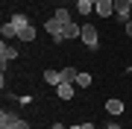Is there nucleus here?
<instances>
[{"instance_id": "nucleus-25", "label": "nucleus", "mask_w": 132, "mask_h": 129, "mask_svg": "<svg viewBox=\"0 0 132 129\" xmlns=\"http://www.w3.org/2000/svg\"><path fill=\"white\" fill-rule=\"evenodd\" d=\"M129 3H132V0H129Z\"/></svg>"}, {"instance_id": "nucleus-8", "label": "nucleus", "mask_w": 132, "mask_h": 129, "mask_svg": "<svg viewBox=\"0 0 132 129\" xmlns=\"http://www.w3.org/2000/svg\"><path fill=\"white\" fill-rule=\"evenodd\" d=\"M106 111H109L112 117L123 115V100H114V97H112V100H106Z\"/></svg>"}, {"instance_id": "nucleus-23", "label": "nucleus", "mask_w": 132, "mask_h": 129, "mask_svg": "<svg viewBox=\"0 0 132 129\" xmlns=\"http://www.w3.org/2000/svg\"><path fill=\"white\" fill-rule=\"evenodd\" d=\"M68 129H82V123H79V126H68Z\"/></svg>"}, {"instance_id": "nucleus-17", "label": "nucleus", "mask_w": 132, "mask_h": 129, "mask_svg": "<svg viewBox=\"0 0 132 129\" xmlns=\"http://www.w3.org/2000/svg\"><path fill=\"white\" fill-rule=\"evenodd\" d=\"M76 85H79V88H88L91 85V73H79V76H76Z\"/></svg>"}, {"instance_id": "nucleus-12", "label": "nucleus", "mask_w": 132, "mask_h": 129, "mask_svg": "<svg viewBox=\"0 0 132 129\" xmlns=\"http://www.w3.org/2000/svg\"><path fill=\"white\" fill-rule=\"evenodd\" d=\"M94 3L97 0H76V9H79V15H88V12H94Z\"/></svg>"}, {"instance_id": "nucleus-9", "label": "nucleus", "mask_w": 132, "mask_h": 129, "mask_svg": "<svg viewBox=\"0 0 132 129\" xmlns=\"http://www.w3.org/2000/svg\"><path fill=\"white\" fill-rule=\"evenodd\" d=\"M44 82H47V85H53V88L62 85V71H53V67H50V71H44Z\"/></svg>"}, {"instance_id": "nucleus-7", "label": "nucleus", "mask_w": 132, "mask_h": 129, "mask_svg": "<svg viewBox=\"0 0 132 129\" xmlns=\"http://www.w3.org/2000/svg\"><path fill=\"white\" fill-rule=\"evenodd\" d=\"M73 82H62V85H56V94H59V100H73Z\"/></svg>"}, {"instance_id": "nucleus-2", "label": "nucleus", "mask_w": 132, "mask_h": 129, "mask_svg": "<svg viewBox=\"0 0 132 129\" xmlns=\"http://www.w3.org/2000/svg\"><path fill=\"white\" fill-rule=\"evenodd\" d=\"M129 12H132V3L129 0H114V18H120L123 24L129 21Z\"/></svg>"}, {"instance_id": "nucleus-19", "label": "nucleus", "mask_w": 132, "mask_h": 129, "mask_svg": "<svg viewBox=\"0 0 132 129\" xmlns=\"http://www.w3.org/2000/svg\"><path fill=\"white\" fill-rule=\"evenodd\" d=\"M123 29H126V35H132V18L126 21V24H123Z\"/></svg>"}, {"instance_id": "nucleus-22", "label": "nucleus", "mask_w": 132, "mask_h": 129, "mask_svg": "<svg viewBox=\"0 0 132 129\" xmlns=\"http://www.w3.org/2000/svg\"><path fill=\"white\" fill-rule=\"evenodd\" d=\"M82 129H94V123H82Z\"/></svg>"}, {"instance_id": "nucleus-5", "label": "nucleus", "mask_w": 132, "mask_h": 129, "mask_svg": "<svg viewBox=\"0 0 132 129\" xmlns=\"http://www.w3.org/2000/svg\"><path fill=\"white\" fill-rule=\"evenodd\" d=\"M12 59H18V50H15L12 44L3 41V44H0V65L6 67V62H12Z\"/></svg>"}, {"instance_id": "nucleus-3", "label": "nucleus", "mask_w": 132, "mask_h": 129, "mask_svg": "<svg viewBox=\"0 0 132 129\" xmlns=\"http://www.w3.org/2000/svg\"><path fill=\"white\" fill-rule=\"evenodd\" d=\"M94 12L100 15V18H112V15H114V0H97Z\"/></svg>"}, {"instance_id": "nucleus-18", "label": "nucleus", "mask_w": 132, "mask_h": 129, "mask_svg": "<svg viewBox=\"0 0 132 129\" xmlns=\"http://www.w3.org/2000/svg\"><path fill=\"white\" fill-rule=\"evenodd\" d=\"M6 129H29V123H27V120H21V117H18V120H15L12 126H6Z\"/></svg>"}, {"instance_id": "nucleus-1", "label": "nucleus", "mask_w": 132, "mask_h": 129, "mask_svg": "<svg viewBox=\"0 0 132 129\" xmlns=\"http://www.w3.org/2000/svg\"><path fill=\"white\" fill-rule=\"evenodd\" d=\"M79 38H82V44L88 50H97L100 47V35H97V27L94 24H82V35H79Z\"/></svg>"}, {"instance_id": "nucleus-6", "label": "nucleus", "mask_w": 132, "mask_h": 129, "mask_svg": "<svg viewBox=\"0 0 132 129\" xmlns=\"http://www.w3.org/2000/svg\"><path fill=\"white\" fill-rule=\"evenodd\" d=\"M79 35H82V27L71 21V24L65 27V32H62V41H73V38H79Z\"/></svg>"}, {"instance_id": "nucleus-4", "label": "nucleus", "mask_w": 132, "mask_h": 129, "mask_svg": "<svg viewBox=\"0 0 132 129\" xmlns=\"http://www.w3.org/2000/svg\"><path fill=\"white\" fill-rule=\"evenodd\" d=\"M44 29H47V32L53 35V41H62V32H65V24H59L56 18H50L47 24H44Z\"/></svg>"}, {"instance_id": "nucleus-14", "label": "nucleus", "mask_w": 132, "mask_h": 129, "mask_svg": "<svg viewBox=\"0 0 132 129\" xmlns=\"http://www.w3.org/2000/svg\"><path fill=\"white\" fill-rule=\"evenodd\" d=\"M53 18H56L59 24H65V27H68V24L73 21V18H71V12H68V9H56V12H53Z\"/></svg>"}, {"instance_id": "nucleus-20", "label": "nucleus", "mask_w": 132, "mask_h": 129, "mask_svg": "<svg viewBox=\"0 0 132 129\" xmlns=\"http://www.w3.org/2000/svg\"><path fill=\"white\" fill-rule=\"evenodd\" d=\"M103 129H123V126H118V123H109V126H103Z\"/></svg>"}, {"instance_id": "nucleus-13", "label": "nucleus", "mask_w": 132, "mask_h": 129, "mask_svg": "<svg viewBox=\"0 0 132 129\" xmlns=\"http://www.w3.org/2000/svg\"><path fill=\"white\" fill-rule=\"evenodd\" d=\"M76 76H79L76 67H62V82H73V85H76Z\"/></svg>"}, {"instance_id": "nucleus-15", "label": "nucleus", "mask_w": 132, "mask_h": 129, "mask_svg": "<svg viewBox=\"0 0 132 129\" xmlns=\"http://www.w3.org/2000/svg\"><path fill=\"white\" fill-rule=\"evenodd\" d=\"M12 24L18 27V32H21V29L29 27V18H27V15H12Z\"/></svg>"}, {"instance_id": "nucleus-21", "label": "nucleus", "mask_w": 132, "mask_h": 129, "mask_svg": "<svg viewBox=\"0 0 132 129\" xmlns=\"http://www.w3.org/2000/svg\"><path fill=\"white\" fill-rule=\"evenodd\" d=\"M50 129H68V126H62V123H53V126H50Z\"/></svg>"}, {"instance_id": "nucleus-24", "label": "nucleus", "mask_w": 132, "mask_h": 129, "mask_svg": "<svg viewBox=\"0 0 132 129\" xmlns=\"http://www.w3.org/2000/svg\"><path fill=\"white\" fill-rule=\"evenodd\" d=\"M129 71H132V65H129Z\"/></svg>"}, {"instance_id": "nucleus-16", "label": "nucleus", "mask_w": 132, "mask_h": 129, "mask_svg": "<svg viewBox=\"0 0 132 129\" xmlns=\"http://www.w3.org/2000/svg\"><path fill=\"white\" fill-rule=\"evenodd\" d=\"M18 38H21V41H35V27L29 24L27 29H21V32H18Z\"/></svg>"}, {"instance_id": "nucleus-10", "label": "nucleus", "mask_w": 132, "mask_h": 129, "mask_svg": "<svg viewBox=\"0 0 132 129\" xmlns=\"http://www.w3.org/2000/svg\"><path fill=\"white\" fill-rule=\"evenodd\" d=\"M15 120H18V115H15V111H0V129H6V126H12Z\"/></svg>"}, {"instance_id": "nucleus-11", "label": "nucleus", "mask_w": 132, "mask_h": 129, "mask_svg": "<svg viewBox=\"0 0 132 129\" xmlns=\"http://www.w3.org/2000/svg\"><path fill=\"white\" fill-rule=\"evenodd\" d=\"M0 35H3V38H18V27L9 21V24H3V27H0Z\"/></svg>"}]
</instances>
